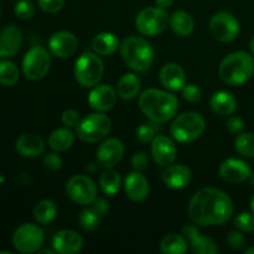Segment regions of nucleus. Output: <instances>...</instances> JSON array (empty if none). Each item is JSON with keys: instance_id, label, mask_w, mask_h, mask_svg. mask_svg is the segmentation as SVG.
<instances>
[{"instance_id": "obj_1", "label": "nucleus", "mask_w": 254, "mask_h": 254, "mask_svg": "<svg viewBox=\"0 0 254 254\" xmlns=\"http://www.w3.org/2000/svg\"><path fill=\"white\" fill-rule=\"evenodd\" d=\"M233 202L230 196L216 188H203L190 200V220L201 226H221L232 218Z\"/></svg>"}, {"instance_id": "obj_2", "label": "nucleus", "mask_w": 254, "mask_h": 254, "mask_svg": "<svg viewBox=\"0 0 254 254\" xmlns=\"http://www.w3.org/2000/svg\"><path fill=\"white\" fill-rule=\"evenodd\" d=\"M139 108L155 123H166L175 117L179 108L178 97L158 88L145 89L139 96Z\"/></svg>"}, {"instance_id": "obj_3", "label": "nucleus", "mask_w": 254, "mask_h": 254, "mask_svg": "<svg viewBox=\"0 0 254 254\" xmlns=\"http://www.w3.org/2000/svg\"><path fill=\"white\" fill-rule=\"evenodd\" d=\"M218 74L230 86L246 83L254 74V57L246 51L232 52L221 61Z\"/></svg>"}, {"instance_id": "obj_4", "label": "nucleus", "mask_w": 254, "mask_h": 254, "mask_svg": "<svg viewBox=\"0 0 254 254\" xmlns=\"http://www.w3.org/2000/svg\"><path fill=\"white\" fill-rule=\"evenodd\" d=\"M119 50L127 66L135 72L148 71L155 57L150 42L140 36H129L124 39Z\"/></svg>"}, {"instance_id": "obj_5", "label": "nucleus", "mask_w": 254, "mask_h": 254, "mask_svg": "<svg viewBox=\"0 0 254 254\" xmlns=\"http://www.w3.org/2000/svg\"><path fill=\"white\" fill-rule=\"evenodd\" d=\"M206 123L201 114L196 112H185L174 119L170 127V134L180 143H191L202 135Z\"/></svg>"}, {"instance_id": "obj_6", "label": "nucleus", "mask_w": 254, "mask_h": 254, "mask_svg": "<svg viewBox=\"0 0 254 254\" xmlns=\"http://www.w3.org/2000/svg\"><path fill=\"white\" fill-rule=\"evenodd\" d=\"M104 73V64L96 52H84L74 64V78L86 88H93L101 82Z\"/></svg>"}, {"instance_id": "obj_7", "label": "nucleus", "mask_w": 254, "mask_h": 254, "mask_svg": "<svg viewBox=\"0 0 254 254\" xmlns=\"http://www.w3.org/2000/svg\"><path fill=\"white\" fill-rule=\"evenodd\" d=\"M111 128L112 122L109 117L102 112H97L81 119L76 127V133L84 143H97L108 135Z\"/></svg>"}, {"instance_id": "obj_8", "label": "nucleus", "mask_w": 254, "mask_h": 254, "mask_svg": "<svg viewBox=\"0 0 254 254\" xmlns=\"http://www.w3.org/2000/svg\"><path fill=\"white\" fill-rule=\"evenodd\" d=\"M170 16L163 7H145L135 17V27L144 36H156L166 30Z\"/></svg>"}, {"instance_id": "obj_9", "label": "nucleus", "mask_w": 254, "mask_h": 254, "mask_svg": "<svg viewBox=\"0 0 254 254\" xmlns=\"http://www.w3.org/2000/svg\"><path fill=\"white\" fill-rule=\"evenodd\" d=\"M51 68V56L42 46H34L25 54L21 69L24 76L30 81H40L49 73Z\"/></svg>"}, {"instance_id": "obj_10", "label": "nucleus", "mask_w": 254, "mask_h": 254, "mask_svg": "<svg viewBox=\"0 0 254 254\" xmlns=\"http://www.w3.org/2000/svg\"><path fill=\"white\" fill-rule=\"evenodd\" d=\"M44 241V231L34 223H24L12 235V246L17 252L24 254L39 252Z\"/></svg>"}, {"instance_id": "obj_11", "label": "nucleus", "mask_w": 254, "mask_h": 254, "mask_svg": "<svg viewBox=\"0 0 254 254\" xmlns=\"http://www.w3.org/2000/svg\"><path fill=\"white\" fill-rule=\"evenodd\" d=\"M66 193L73 202L88 206L97 198V185L88 176L74 175L67 181Z\"/></svg>"}, {"instance_id": "obj_12", "label": "nucleus", "mask_w": 254, "mask_h": 254, "mask_svg": "<svg viewBox=\"0 0 254 254\" xmlns=\"http://www.w3.org/2000/svg\"><path fill=\"white\" fill-rule=\"evenodd\" d=\"M240 22L227 11H220L210 20V31L216 40L221 42H231L240 35Z\"/></svg>"}, {"instance_id": "obj_13", "label": "nucleus", "mask_w": 254, "mask_h": 254, "mask_svg": "<svg viewBox=\"0 0 254 254\" xmlns=\"http://www.w3.org/2000/svg\"><path fill=\"white\" fill-rule=\"evenodd\" d=\"M124 156V145L119 139L108 138L97 149V163L103 168H114Z\"/></svg>"}, {"instance_id": "obj_14", "label": "nucleus", "mask_w": 254, "mask_h": 254, "mask_svg": "<svg viewBox=\"0 0 254 254\" xmlns=\"http://www.w3.org/2000/svg\"><path fill=\"white\" fill-rule=\"evenodd\" d=\"M184 236L190 245L191 251L195 254H216L218 247L212 238L207 236H201L196 223H188L183 227Z\"/></svg>"}, {"instance_id": "obj_15", "label": "nucleus", "mask_w": 254, "mask_h": 254, "mask_svg": "<svg viewBox=\"0 0 254 254\" xmlns=\"http://www.w3.org/2000/svg\"><path fill=\"white\" fill-rule=\"evenodd\" d=\"M78 40L69 31H57L49 40V49L54 56L67 59L76 52Z\"/></svg>"}, {"instance_id": "obj_16", "label": "nucleus", "mask_w": 254, "mask_h": 254, "mask_svg": "<svg viewBox=\"0 0 254 254\" xmlns=\"http://www.w3.org/2000/svg\"><path fill=\"white\" fill-rule=\"evenodd\" d=\"M252 174L250 164L241 159L231 158L223 161L220 166V175L226 183L241 184L250 179Z\"/></svg>"}, {"instance_id": "obj_17", "label": "nucleus", "mask_w": 254, "mask_h": 254, "mask_svg": "<svg viewBox=\"0 0 254 254\" xmlns=\"http://www.w3.org/2000/svg\"><path fill=\"white\" fill-rule=\"evenodd\" d=\"M118 93L114 88L108 84H98L94 86L93 89L89 92L88 104L92 109L97 112L111 111L117 103Z\"/></svg>"}, {"instance_id": "obj_18", "label": "nucleus", "mask_w": 254, "mask_h": 254, "mask_svg": "<svg viewBox=\"0 0 254 254\" xmlns=\"http://www.w3.org/2000/svg\"><path fill=\"white\" fill-rule=\"evenodd\" d=\"M178 154L175 143L170 138L158 135L151 141V155L159 166H169L174 163Z\"/></svg>"}, {"instance_id": "obj_19", "label": "nucleus", "mask_w": 254, "mask_h": 254, "mask_svg": "<svg viewBox=\"0 0 254 254\" xmlns=\"http://www.w3.org/2000/svg\"><path fill=\"white\" fill-rule=\"evenodd\" d=\"M22 44V32L19 26L11 24L0 31V59H9L19 52Z\"/></svg>"}, {"instance_id": "obj_20", "label": "nucleus", "mask_w": 254, "mask_h": 254, "mask_svg": "<svg viewBox=\"0 0 254 254\" xmlns=\"http://www.w3.org/2000/svg\"><path fill=\"white\" fill-rule=\"evenodd\" d=\"M124 190H126L127 196L131 201L143 202L144 200L148 198L150 186H149L148 179L140 171L135 170L127 175L126 180H124Z\"/></svg>"}, {"instance_id": "obj_21", "label": "nucleus", "mask_w": 254, "mask_h": 254, "mask_svg": "<svg viewBox=\"0 0 254 254\" xmlns=\"http://www.w3.org/2000/svg\"><path fill=\"white\" fill-rule=\"evenodd\" d=\"M52 247L60 254H76L83 248V238L71 230H62L55 235Z\"/></svg>"}, {"instance_id": "obj_22", "label": "nucleus", "mask_w": 254, "mask_h": 254, "mask_svg": "<svg viewBox=\"0 0 254 254\" xmlns=\"http://www.w3.org/2000/svg\"><path fill=\"white\" fill-rule=\"evenodd\" d=\"M192 180V173L185 165H169L163 173V181L166 188L171 190H181L190 185Z\"/></svg>"}, {"instance_id": "obj_23", "label": "nucleus", "mask_w": 254, "mask_h": 254, "mask_svg": "<svg viewBox=\"0 0 254 254\" xmlns=\"http://www.w3.org/2000/svg\"><path fill=\"white\" fill-rule=\"evenodd\" d=\"M161 84L168 91H181L186 84V73L178 64H166L161 67L159 74Z\"/></svg>"}, {"instance_id": "obj_24", "label": "nucleus", "mask_w": 254, "mask_h": 254, "mask_svg": "<svg viewBox=\"0 0 254 254\" xmlns=\"http://www.w3.org/2000/svg\"><path fill=\"white\" fill-rule=\"evenodd\" d=\"M15 149L24 158H36L45 151V141L37 134L25 133L16 139Z\"/></svg>"}, {"instance_id": "obj_25", "label": "nucleus", "mask_w": 254, "mask_h": 254, "mask_svg": "<svg viewBox=\"0 0 254 254\" xmlns=\"http://www.w3.org/2000/svg\"><path fill=\"white\" fill-rule=\"evenodd\" d=\"M212 111L218 116H231L237 109V99L231 92L218 91L212 94L210 99Z\"/></svg>"}, {"instance_id": "obj_26", "label": "nucleus", "mask_w": 254, "mask_h": 254, "mask_svg": "<svg viewBox=\"0 0 254 254\" xmlns=\"http://www.w3.org/2000/svg\"><path fill=\"white\" fill-rule=\"evenodd\" d=\"M141 81L135 73H126L117 83V93L124 101H131L140 92Z\"/></svg>"}, {"instance_id": "obj_27", "label": "nucleus", "mask_w": 254, "mask_h": 254, "mask_svg": "<svg viewBox=\"0 0 254 254\" xmlns=\"http://www.w3.org/2000/svg\"><path fill=\"white\" fill-rule=\"evenodd\" d=\"M121 47L118 37L112 32H101L92 41V49L99 56H111Z\"/></svg>"}, {"instance_id": "obj_28", "label": "nucleus", "mask_w": 254, "mask_h": 254, "mask_svg": "<svg viewBox=\"0 0 254 254\" xmlns=\"http://www.w3.org/2000/svg\"><path fill=\"white\" fill-rule=\"evenodd\" d=\"M74 143V134L68 127L66 128L56 129L51 133L49 136V145L52 150L57 151V153H62L66 151L73 145Z\"/></svg>"}, {"instance_id": "obj_29", "label": "nucleus", "mask_w": 254, "mask_h": 254, "mask_svg": "<svg viewBox=\"0 0 254 254\" xmlns=\"http://www.w3.org/2000/svg\"><path fill=\"white\" fill-rule=\"evenodd\" d=\"M170 26L178 36L186 37L193 31L195 21L189 12L184 10L175 11L170 17Z\"/></svg>"}, {"instance_id": "obj_30", "label": "nucleus", "mask_w": 254, "mask_h": 254, "mask_svg": "<svg viewBox=\"0 0 254 254\" xmlns=\"http://www.w3.org/2000/svg\"><path fill=\"white\" fill-rule=\"evenodd\" d=\"M189 243L185 236L170 233L160 242V251L164 254H184L188 252Z\"/></svg>"}, {"instance_id": "obj_31", "label": "nucleus", "mask_w": 254, "mask_h": 254, "mask_svg": "<svg viewBox=\"0 0 254 254\" xmlns=\"http://www.w3.org/2000/svg\"><path fill=\"white\" fill-rule=\"evenodd\" d=\"M57 216V206L51 200H41L34 208V217L39 225L46 226Z\"/></svg>"}, {"instance_id": "obj_32", "label": "nucleus", "mask_w": 254, "mask_h": 254, "mask_svg": "<svg viewBox=\"0 0 254 254\" xmlns=\"http://www.w3.org/2000/svg\"><path fill=\"white\" fill-rule=\"evenodd\" d=\"M20 72L16 64L9 60L0 61V84L6 87L15 86L19 81Z\"/></svg>"}, {"instance_id": "obj_33", "label": "nucleus", "mask_w": 254, "mask_h": 254, "mask_svg": "<svg viewBox=\"0 0 254 254\" xmlns=\"http://www.w3.org/2000/svg\"><path fill=\"white\" fill-rule=\"evenodd\" d=\"M99 188L106 195L114 196L121 189V176L117 171L107 170L99 176Z\"/></svg>"}, {"instance_id": "obj_34", "label": "nucleus", "mask_w": 254, "mask_h": 254, "mask_svg": "<svg viewBox=\"0 0 254 254\" xmlns=\"http://www.w3.org/2000/svg\"><path fill=\"white\" fill-rule=\"evenodd\" d=\"M235 149L245 158H254V134L240 133L235 139Z\"/></svg>"}, {"instance_id": "obj_35", "label": "nucleus", "mask_w": 254, "mask_h": 254, "mask_svg": "<svg viewBox=\"0 0 254 254\" xmlns=\"http://www.w3.org/2000/svg\"><path fill=\"white\" fill-rule=\"evenodd\" d=\"M101 216L93 210V208H86L81 211L78 216V223L82 230L84 231H93L98 227Z\"/></svg>"}, {"instance_id": "obj_36", "label": "nucleus", "mask_w": 254, "mask_h": 254, "mask_svg": "<svg viewBox=\"0 0 254 254\" xmlns=\"http://www.w3.org/2000/svg\"><path fill=\"white\" fill-rule=\"evenodd\" d=\"M235 226L242 232H254V213L242 212L237 215L235 218Z\"/></svg>"}, {"instance_id": "obj_37", "label": "nucleus", "mask_w": 254, "mask_h": 254, "mask_svg": "<svg viewBox=\"0 0 254 254\" xmlns=\"http://www.w3.org/2000/svg\"><path fill=\"white\" fill-rule=\"evenodd\" d=\"M15 15L21 20H27L34 16L35 6L31 0H19L15 5Z\"/></svg>"}, {"instance_id": "obj_38", "label": "nucleus", "mask_w": 254, "mask_h": 254, "mask_svg": "<svg viewBox=\"0 0 254 254\" xmlns=\"http://www.w3.org/2000/svg\"><path fill=\"white\" fill-rule=\"evenodd\" d=\"M135 136L140 143L148 144L151 143L155 138V128L151 124H141L135 130Z\"/></svg>"}, {"instance_id": "obj_39", "label": "nucleus", "mask_w": 254, "mask_h": 254, "mask_svg": "<svg viewBox=\"0 0 254 254\" xmlns=\"http://www.w3.org/2000/svg\"><path fill=\"white\" fill-rule=\"evenodd\" d=\"M226 241H227V245L230 246L232 250L241 251L246 247V237L245 235H243L242 231L240 230L231 231L227 235Z\"/></svg>"}, {"instance_id": "obj_40", "label": "nucleus", "mask_w": 254, "mask_h": 254, "mask_svg": "<svg viewBox=\"0 0 254 254\" xmlns=\"http://www.w3.org/2000/svg\"><path fill=\"white\" fill-rule=\"evenodd\" d=\"M42 11L47 14H56L64 7V0H37Z\"/></svg>"}, {"instance_id": "obj_41", "label": "nucleus", "mask_w": 254, "mask_h": 254, "mask_svg": "<svg viewBox=\"0 0 254 254\" xmlns=\"http://www.w3.org/2000/svg\"><path fill=\"white\" fill-rule=\"evenodd\" d=\"M181 91L184 99L189 103H197L201 99V89L196 84H185Z\"/></svg>"}, {"instance_id": "obj_42", "label": "nucleus", "mask_w": 254, "mask_h": 254, "mask_svg": "<svg viewBox=\"0 0 254 254\" xmlns=\"http://www.w3.org/2000/svg\"><path fill=\"white\" fill-rule=\"evenodd\" d=\"M44 166L51 171H57L62 168V159L59 154L49 153L44 156Z\"/></svg>"}, {"instance_id": "obj_43", "label": "nucleus", "mask_w": 254, "mask_h": 254, "mask_svg": "<svg viewBox=\"0 0 254 254\" xmlns=\"http://www.w3.org/2000/svg\"><path fill=\"white\" fill-rule=\"evenodd\" d=\"M61 121L66 127L73 128V127L78 126L81 119H79L78 112H76L74 109H66V111H64V113H62Z\"/></svg>"}, {"instance_id": "obj_44", "label": "nucleus", "mask_w": 254, "mask_h": 254, "mask_svg": "<svg viewBox=\"0 0 254 254\" xmlns=\"http://www.w3.org/2000/svg\"><path fill=\"white\" fill-rule=\"evenodd\" d=\"M149 165V158L148 154L144 153V151H136L135 154L131 158V166H133L135 170L141 171Z\"/></svg>"}, {"instance_id": "obj_45", "label": "nucleus", "mask_w": 254, "mask_h": 254, "mask_svg": "<svg viewBox=\"0 0 254 254\" xmlns=\"http://www.w3.org/2000/svg\"><path fill=\"white\" fill-rule=\"evenodd\" d=\"M226 127H227V129L231 131V133L240 134L242 133L243 128H245V122H243L242 118H240V117L233 116L228 118L227 123H226Z\"/></svg>"}, {"instance_id": "obj_46", "label": "nucleus", "mask_w": 254, "mask_h": 254, "mask_svg": "<svg viewBox=\"0 0 254 254\" xmlns=\"http://www.w3.org/2000/svg\"><path fill=\"white\" fill-rule=\"evenodd\" d=\"M92 208L102 217V216H106L109 212V202L106 198L97 197L92 203Z\"/></svg>"}, {"instance_id": "obj_47", "label": "nucleus", "mask_w": 254, "mask_h": 254, "mask_svg": "<svg viewBox=\"0 0 254 254\" xmlns=\"http://www.w3.org/2000/svg\"><path fill=\"white\" fill-rule=\"evenodd\" d=\"M156 6L163 7V9H168L174 4V0H155Z\"/></svg>"}, {"instance_id": "obj_48", "label": "nucleus", "mask_w": 254, "mask_h": 254, "mask_svg": "<svg viewBox=\"0 0 254 254\" xmlns=\"http://www.w3.org/2000/svg\"><path fill=\"white\" fill-rule=\"evenodd\" d=\"M250 49H251V52H252V55L254 56V36L251 39V42H250Z\"/></svg>"}, {"instance_id": "obj_49", "label": "nucleus", "mask_w": 254, "mask_h": 254, "mask_svg": "<svg viewBox=\"0 0 254 254\" xmlns=\"http://www.w3.org/2000/svg\"><path fill=\"white\" fill-rule=\"evenodd\" d=\"M250 207H251V211L254 213V195L252 196V198H251V202H250Z\"/></svg>"}, {"instance_id": "obj_50", "label": "nucleus", "mask_w": 254, "mask_h": 254, "mask_svg": "<svg viewBox=\"0 0 254 254\" xmlns=\"http://www.w3.org/2000/svg\"><path fill=\"white\" fill-rule=\"evenodd\" d=\"M250 184L254 188V173H252L250 175Z\"/></svg>"}, {"instance_id": "obj_51", "label": "nucleus", "mask_w": 254, "mask_h": 254, "mask_svg": "<svg viewBox=\"0 0 254 254\" xmlns=\"http://www.w3.org/2000/svg\"><path fill=\"white\" fill-rule=\"evenodd\" d=\"M246 254H254V246L251 248H247V250H246Z\"/></svg>"}, {"instance_id": "obj_52", "label": "nucleus", "mask_w": 254, "mask_h": 254, "mask_svg": "<svg viewBox=\"0 0 254 254\" xmlns=\"http://www.w3.org/2000/svg\"><path fill=\"white\" fill-rule=\"evenodd\" d=\"M0 15H1V10H0Z\"/></svg>"}]
</instances>
